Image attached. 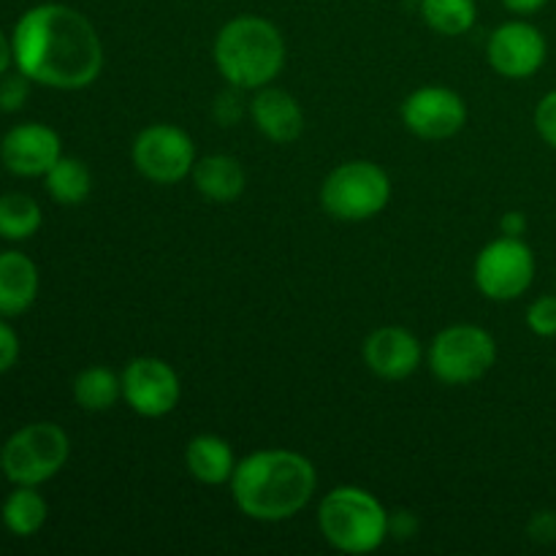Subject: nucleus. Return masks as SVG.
<instances>
[{
  "label": "nucleus",
  "instance_id": "f257e3e1",
  "mask_svg": "<svg viewBox=\"0 0 556 556\" xmlns=\"http://www.w3.org/2000/svg\"><path fill=\"white\" fill-rule=\"evenodd\" d=\"M14 63L30 81L54 90H81L103 68V47L81 11L41 3L20 16L11 36Z\"/></svg>",
  "mask_w": 556,
  "mask_h": 556
},
{
  "label": "nucleus",
  "instance_id": "f03ea898",
  "mask_svg": "<svg viewBox=\"0 0 556 556\" xmlns=\"http://www.w3.org/2000/svg\"><path fill=\"white\" fill-rule=\"evenodd\" d=\"M318 476L313 462L296 451H255L237 462L231 494L237 508L255 521L293 519L313 500Z\"/></svg>",
  "mask_w": 556,
  "mask_h": 556
},
{
  "label": "nucleus",
  "instance_id": "7ed1b4c3",
  "mask_svg": "<svg viewBox=\"0 0 556 556\" xmlns=\"http://www.w3.org/2000/svg\"><path fill=\"white\" fill-rule=\"evenodd\" d=\"M212 54L233 90H261L280 76L286 41L264 16H237L220 27Z\"/></svg>",
  "mask_w": 556,
  "mask_h": 556
},
{
  "label": "nucleus",
  "instance_id": "20e7f679",
  "mask_svg": "<svg viewBox=\"0 0 556 556\" xmlns=\"http://www.w3.org/2000/svg\"><path fill=\"white\" fill-rule=\"evenodd\" d=\"M318 527L337 552L372 554L389 538L391 516L367 489L337 486L320 503Z\"/></svg>",
  "mask_w": 556,
  "mask_h": 556
},
{
  "label": "nucleus",
  "instance_id": "39448f33",
  "mask_svg": "<svg viewBox=\"0 0 556 556\" xmlns=\"http://www.w3.org/2000/svg\"><path fill=\"white\" fill-rule=\"evenodd\" d=\"M68 451V434L58 424H27L5 440L0 451V470L16 486H38L63 470Z\"/></svg>",
  "mask_w": 556,
  "mask_h": 556
},
{
  "label": "nucleus",
  "instance_id": "423d86ee",
  "mask_svg": "<svg viewBox=\"0 0 556 556\" xmlns=\"http://www.w3.org/2000/svg\"><path fill=\"white\" fill-rule=\"evenodd\" d=\"M391 179L378 163L348 161L326 177L320 204L337 220L362 223L389 206Z\"/></svg>",
  "mask_w": 556,
  "mask_h": 556
},
{
  "label": "nucleus",
  "instance_id": "0eeeda50",
  "mask_svg": "<svg viewBox=\"0 0 556 556\" xmlns=\"http://www.w3.org/2000/svg\"><path fill=\"white\" fill-rule=\"evenodd\" d=\"M497 362V342L486 329L456 324L440 331L429 348V369L445 386H467L481 380Z\"/></svg>",
  "mask_w": 556,
  "mask_h": 556
},
{
  "label": "nucleus",
  "instance_id": "6e6552de",
  "mask_svg": "<svg viewBox=\"0 0 556 556\" xmlns=\"http://www.w3.org/2000/svg\"><path fill=\"white\" fill-rule=\"evenodd\" d=\"M535 280V255L519 237L489 242L476 261L478 291L494 302H514Z\"/></svg>",
  "mask_w": 556,
  "mask_h": 556
},
{
  "label": "nucleus",
  "instance_id": "1a4fd4ad",
  "mask_svg": "<svg viewBox=\"0 0 556 556\" xmlns=\"http://www.w3.org/2000/svg\"><path fill=\"white\" fill-rule=\"evenodd\" d=\"M134 166L150 182H182L188 174H193L195 166L193 139L177 125H150L134 141Z\"/></svg>",
  "mask_w": 556,
  "mask_h": 556
},
{
  "label": "nucleus",
  "instance_id": "9d476101",
  "mask_svg": "<svg viewBox=\"0 0 556 556\" xmlns=\"http://www.w3.org/2000/svg\"><path fill=\"white\" fill-rule=\"evenodd\" d=\"M179 378L163 358L139 356L123 369V400L144 418H163L177 407Z\"/></svg>",
  "mask_w": 556,
  "mask_h": 556
},
{
  "label": "nucleus",
  "instance_id": "9b49d317",
  "mask_svg": "<svg viewBox=\"0 0 556 556\" xmlns=\"http://www.w3.org/2000/svg\"><path fill=\"white\" fill-rule=\"evenodd\" d=\"M402 123L418 139L443 141L465 128L467 106L448 87H421L402 101Z\"/></svg>",
  "mask_w": 556,
  "mask_h": 556
},
{
  "label": "nucleus",
  "instance_id": "f8f14e48",
  "mask_svg": "<svg viewBox=\"0 0 556 556\" xmlns=\"http://www.w3.org/2000/svg\"><path fill=\"white\" fill-rule=\"evenodd\" d=\"M486 58L505 79H527L546 63V38L530 22H505L489 38Z\"/></svg>",
  "mask_w": 556,
  "mask_h": 556
},
{
  "label": "nucleus",
  "instance_id": "ddd939ff",
  "mask_svg": "<svg viewBox=\"0 0 556 556\" xmlns=\"http://www.w3.org/2000/svg\"><path fill=\"white\" fill-rule=\"evenodd\" d=\"M60 157V136L41 123L14 125L0 141V161L16 177H43Z\"/></svg>",
  "mask_w": 556,
  "mask_h": 556
},
{
  "label": "nucleus",
  "instance_id": "4468645a",
  "mask_svg": "<svg viewBox=\"0 0 556 556\" xmlns=\"http://www.w3.org/2000/svg\"><path fill=\"white\" fill-rule=\"evenodd\" d=\"M364 362L378 378L396 383V380L410 378L418 369L421 345L413 331L402 329V326H383L364 342Z\"/></svg>",
  "mask_w": 556,
  "mask_h": 556
},
{
  "label": "nucleus",
  "instance_id": "2eb2a0df",
  "mask_svg": "<svg viewBox=\"0 0 556 556\" xmlns=\"http://www.w3.org/2000/svg\"><path fill=\"white\" fill-rule=\"evenodd\" d=\"M248 112L255 128L275 144H291L304 130L302 106L291 92L280 90V87H261L253 101L248 103Z\"/></svg>",
  "mask_w": 556,
  "mask_h": 556
},
{
  "label": "nucleus",
  "instance_id": "dca6fc26",
  "mask_svg": "<svg viewBox=\"0 0 556 556\" xmlns=\"http://www.w3.org/2000/svg\"><path fill=\"white\" fill-rule=\"evenodd\" d=\"M38 296V269L27 255L0 253V315L14 318L30 309Z\"/></svg>",
  "mask_w": 556,
  "mask_h": 556
},
{
  "label": "nucleus",
  "instance_id": "f3484780",
  "mask_svg": "<svg viewBox=\"0 0 556 556\" xmlns=\"http://www.w3.org/2000/svg\"><path fill=\"white\" fill-rule=\"evenodd\" d=\"M185 465H188L190 476L206 486L231 483L233 470H237L231 445L215 434H199V438L190 440L188 448H185Z\"/></svg>",
  "mask_w": 556,
  "mask_h": 556
},
{
  "label": "nucleus",
  "instance_id": "a211bd4d",
  "mask_svg": "<svg viewBox=\"0 0 556 556\" xmlns=\"http://www.w3.org/2000/svg\"><path fill=\"white\" fill-rule=\"evenodd\" d=\"M244 168L231 155H210L195 161L193 185L204 199L215 204H228L244 193Z\"/></svg>",
  "mask_w": 556,
  "mask_h": 556
},
{
  "label": "nucleus",
  "instance_id": "6ab92c4d",
  "mask_svg": "<svg viewBox=\"0 0 556 556\" xmlns=\"http://www.w3.org/2000/svg\"><path fill=\"white\" fill-rule=\"evenodd\" d=\"M123 396V375L106 367H87L74 380V400L81 410L103 413L114 407Z\"/></svg>",
  "mask_w": 556,
  "mask_h": 556
},
{
  "label": "nucleus",
  "instance_id": "aec40b11",
  "mask_svg": "<svg viewBox=\"0 0 556 556\" xmlns=\"http://www.w3.org/2000/svg\"><path fill=\"white\" fill-rule=\"evenodd\" d=\"M47 521V503L36 486H16V492L9 494L3 503V525L16 538H30Z\"/></svg>",
  "mask_w": 556,
  "mask_h": 556
},
{
  "label": "nucleus",
  "instance_id": "412c9836",
  "mask_svg": "<svg viewBox=\"0 0 556 556\" xmlns=\"http://www.w3.org/2000/svg\"><path fill=\"white\" fill-rule=\"evenodd\" d=\"M43 177H47L49 195H52L58 204L74 206L81 204V201L90 195L92 177L90 172H87L85 163L76 161V157H60Z\"/></svg>",
  "mask_w": 556,
  "mask_h": 556
},
{
  "label": "nucleus",
  "instance_id": "4be33fe9",
  "mask_svg": "<svg viewBox=\"0 0 556 556\" xmlns=\"http://www.w3.org/2000/svg\"><path fill=\"white\" fill-rule=\"evenodd\" d=\"M41 228V206L25 193L0 195V237L20 242Z\"/></svg>",
  "mask_w": 556,
  "mask_h": 556
},
{
  "label": "nucleus",
  "instance_id": "5701e85b",
  "mask_svg": "<svg viewBox=\"0 0 556 556\" xmlns=\"http://www.w3.org/2000/svg\"><path fill=\"white\" fill-rule=\"evenodd\" d=\"M421 16L440 36H462L476 25V0H421Z\"/></svg>",
  "mask_w": 556,
  "mask_h": 556
},
{
  "label": "nucleus",
  "instance_id": "b1692460",
  "mask_svg": "<svg viewBox=\"0 0 556 556\" xmlns=\"http://www.w3.org/2000/svg\"><path fill=\"white\" fill-rule=\"evenodd\" d=\"M527 326L538 337H556V296H541L527 309Z\"/></svg>",
  "mask_w": 556,
  "mask_h": 556
},
{
  "label": "nucleus",
  "instance_id": "393cba45",
  "mask_svg": "<svg viewBox=\"0 0 556 556\" xmlns=\"http://www.w3.org/2000/svg\"><path fill=\"white\" fill-rule=\"evenodd\" d=\"M30 92V79L25 74L0 76V112H20Z\"/></svg>",
  "mask_w": 556,
  "mask_h": 556
},
{
  "label": "nucleus",
  "instance_id": "a878e982",
  "mask_svg": "<svg viewBox=\"0 0 556 556\" xmlns=\"http://www.w3.org/2000/svg\"><path fill=\"white\" fill-rule=\"evenodd\" d=\"M535 128L538 134H541V139L556 150V90L548 92V96L538 103Z\"/></svg>",
  "mask_w": 556,
  "mask_h": 556
},
{
  "label": "nucleus",
  "instance_id": "bb28decb",
  "mask_svg": "<svg viewBox=\"0 0 556 556\" xmlns=\"http://www.w3.org/2000/svg\"><path fill=\"white\" fill-rule=\"evenodd\" d=\"M530 538L535 543H556V514L552 510H541L532 516L530 527H527Z\"/></svg>",
  "mask_w": 556,
  "mask_h": 556
},
{
  "label": "nucleus",
  "instance_id": "cd10ccee",
  "mask_svg": "<svg viewBox=\"0 0 556 556\" xmlns=\"http://www.w3.org/2000/svg\"><path fill=\"white\" fill-rule=\"evenodd\" d=\"M16 358H20V340H16V331L0 320V372L14 367Z\"/></svg>",
  "mask_w": 556,
  "mask_h": 556
},
{
  "label": "nucleus",
  "instance_id": "c85d7f7f",
  "mask_svg": "<svg viewBox=\"0 0 556 556\" xmlns=\"http://www.w3.org/2000/svg\"><path fill=\"white\" fill-rule=\"evenodd\" d=\"M244 106H242V98L237 92H226V96L217 98L215 103V117L220 119V125H233L239 117H242Z\"/></svg>",
  "mask_w": 556,
  "mask_h": 556
},
{
  "label": "nucleus",
  "instance_id": "c756f323",
  "mask_svg": "<svg viewBox=\"0 0 556 556\" xmlns=\"http://www.w3.org/2000/svg\"><path fill=\"white\" fill-rule=\"evenodd\" d=\"M500 228H503L505 237H519L521 239V233L527 231V215H525V212H519V210L505 212L503 220H500Z\"/></svg>",
  "mask_w": 556,
  "mask_h": 556
},
{
  "label": "nucleus",
  "instance_id": "7c9ffc66",
  "mask_svg": "<svg viewBox=\"0 0 556 556\" xmlns=\"http://www.w3.org/2000/svg\"><path fill=\"white\" fill-rule=\"evenodd\" d=\"M546 3L548 0H503L505 9L514 11V14H535V11H541Z\"/></svg>",
  "mask_w": 556,
  "mask_h": 556
},
{
  "label": "nucleus",
  "instance_id": "2f4dec72",
  "mask_svg": "<svg viewBox=\"0 0 556 556\" xmlns=\"http://www.w3.org/2000/svg\"><path fill=\"white\" fill-rule=\"evenodd\" d=\"M11 60H14V47H11L9 38H5L3 33H0V76H3L5 71H9Z\"/></svg>",
  "mask_w": 556,
  "mask_h": 556
}]
</instances>
